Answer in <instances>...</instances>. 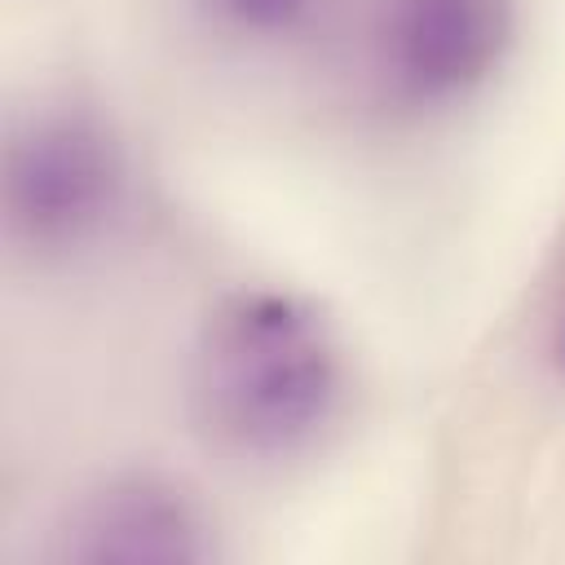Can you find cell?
<instances>
[{
	"label": "cell",
	"instance_id": "cell-4",
	"mask_svg": "<svg viewBox=\"0 0 565 565\" xmlns=\"http://www.w3.org/2000/svg\"><path fill=\"white\" fill-rule=\"evenodd\" d=\"M57 556L75 565H203L216 561V525L181 481L128 468L71 508Z\"/></svg>",
	"mask_w": 565,
	"mask_h": 565
},
{
	"label": "cell",
	"instance_id": "cell-2",
	"mask_svg": "<svg viewBox=\"0 0 565 565\" xmlns=\"http://www.w3.org/2000/svg\"><path fill=\"white\" fill-rule=\"evenodd\" d=\"M128 194L115 132L88 110H40L4 150V225L31 256H71L97 243Z\"/></svg>",
	"mask_w": 565,
	"mask_h": 565
},
{
	"label": "cell",
	"instance_id": "cell-3",
	"mask_svg": "<svg viewBox=\"0 0 565 565\" xmlns=\"http://www.w3.org/2000/svg\"><path fill=\"white\" fill-rule=\"evenodd\" d=\"M516 26V0H380L375 75L406 110L459 106L503 71Z\"/></svg>",
	"mask_w": 565,
	"mask_h": 565
},
{
	"label": "cell",
	"instance_id": "cell-5",
	"mask_svg": "<svg viewBox=\"0 0 565 565\" xmlns=\"http://www.w3.org/2000/svg\"><path fill=\"white\" fill-rule=\"evenodd\" d=\"M203 9L234 35L287 40L313 18L318 0H203Z\"/></svg>",
	"mask_w": 565,
	"mask_h": 565
},
{
	"label": "cell",
	"instance_id": "cell-6",
	"mask_svg": "<svg viewBox=\"0 0 565 565\" xmlns=\"http://www.w3.org/2000/svg\"><path fill=\"white\" fill-rule=\"evenodd\" d=\"M556 358H561V371H565V327H561V344H556Z\"/></svg>",
	"mask_w": 565,
	"mask_h": 565
},
{
	"label": "cell",
	"instance_id": "cell-1",
	"mask_svg": "<svg viewBox=\"0 0 565 565\" xmlns=\"http://www.w3.org/2000/svg\"><path fill=\"white\" fill-rule=\"evenodd\" d=\"M349 366L322 309L296 291L247 287L203 322L190 397L203 433L234 459L287 463L340 419Z\"/></svg>",
	"mask_w": 565,
	"mask_h": 565
}]
</instances>
